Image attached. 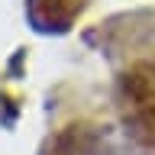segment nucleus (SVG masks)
Returning a JSON list of instances; mask_svg holds the SVG:
<instances>
[{"mask_svg":"<svg viewBox=\"0 0 155 155\" xmlns=\"http://www.w3.org/2000/svg\"><path fill=\"white\" fill-rule=\"evenodd\" d=\"M100 52H136L155 45V10H133L100 23Z\"/></svg>","mask_w":155,"mask_h":155,"instance_id":"obj_1","label":"nucleus"},{"mask_svg":"<svg viewBox=\"0 0 155 155\" xmlns=\"http://www.w3.org/2000/svg\"><path fill=\"white\" fill-rule=\"evenodd\" d=\"M84 10L87 0H26L23 16H26L29 29L39 36H65L74 29Z\"/></svg>","mask_w":155,"mask_h":155,"instance_id":"obj_2","label":"nucleus"},{"mask_svg":"<svg viewBox=\"0 0 155 155\" xmlns=\"http://www.w3.org/2000/svg\"><path fill=\"white\" fill-rule=\"evenodd\" d=\"M42 155H107V142L91 126H65L55 139L45 142Z\"/></svg>","mask_w":155,"mask_h":155,"instance_id":"obj_3","label":"nucleus"}]
</instances>
